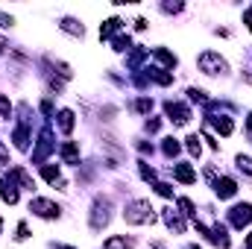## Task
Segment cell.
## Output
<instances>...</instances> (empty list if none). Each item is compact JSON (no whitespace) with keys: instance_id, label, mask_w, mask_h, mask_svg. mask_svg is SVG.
Segmentation results:
<instances>
[{"instance_id":"cell-11","label":"cell","mask_w":252,"mask_h":249,"mask_svg":"<svg viewBox=\"0 0 252 249\" xmlns=\"http://www.w3.org/2000/svg\"><path fill=\"white\" fill-rule=\"evenodd\" d=\"M188 150L200 156V138H197V135H191V138H188Z\"/></svg>"},{"instance_id":"cell-16","label":"cell","mask_w":252,"mask_h":249,"mask_svg":"<svg viewBox=\"0 0 252 249\" xmlns=\"http://www.w3.org/2000/svg\"><path fill=\"white\" fill-rule=\"evenodd\" d=\"M250 129H252V114H250Z\"/></svg>"},{"instance_id":"cell-3","label":"cell","mask_w":252,"mask_h":249,"mask_svg":"<svg viewBox=\"0 0 252 249\" xmlns=\"http://www.w3.org/2000/svg\"><path fill=\"white\" fill-rule=\"evenodd\" d=\"M29 211H35L38 217H56V214H59V205H53V203H47V200H32Z\"/></svg>"},{"instance_id":"cell-14","label":"cell","mask_w":252,"mask_h":249,"mask_svg":"<svg viewBox=\"0 0 252 249\" xmlns=\"http://www.w3.org/2000/svg\"><path fill=\"white\" fill-rule=\"evenodd\" d=\"M6 161H9V153H6V150L0 147V164H6Z\"/></svg>"},{"instance_id":"cell-4","label":"cell","mask_w":252,"mask_h":249,"mask_svg":"<svg viewBox=\"0 0 252 249\" xmlns=\"http://www.w3.org/2000/svg\"><path fill=\"white\" fill-rule=\"evenodd\" d=\"M250 220H252V205H235V208H232V223H235L238 229H244Z\"/></svg>"},{"instance_id":"cell-13","label":"cell","mask_w":252,"mask_h":249,"mask_svg":"<svg viewBox=\"0 0 252 249\" xmlns=\"http://www.w3.org/2000/svg\"><path fill=\"white\" fill-rule=\"evenodd\" d=\"M0 26H12V18H9V15H3V12H0Z\"/></svg>"},{"instance_id":"cell-12","label":"cell","mask_w":252,"mask_h":249,"mask_svg":"<svg viewBox=\"0 0 252 249\" xmlns=\"http://www.w3.org/2000/svg\"><path fill=\"white\" fill-rule=\"evenodd\" d=\"M238 164H241V170L252 173V158H244V156H238Z\"/></svg>"},{"instance_id":"cell-10","label":"cell","mask_w":252,"mask_h":249,"mask_svg":"<svg viewBox=\"0 0 252 249\" xmlns=\"http://www.w3.org/2000/svg\"><path fill=\"white\" fill-rule=\"evenodd\" d=\"M44 179L56 185V182H59V167H44Z\"/></svg>"},{"instance_id":"cell-2","label":"cell","mask_w":252,"mask_h":249,"mask_svg":"<svg viewBox=\"0 0 252 249\" xmlns=\"http://www.w3.org/2000/svg\"><path fill=\"white\" fill-rule=\"evenodd\" d=\"M200 68H203V73H226V59H220L217 53H203L200 56Z\"/></svg>"},{"instance_id":"cell-6","label":"cell","mask_w":252,"mask_h":249,"mask_svg":"<svg viewBox=\"0 0 252 249\" xmlns=\"http://www.w3.org/2000/svg\"><path fill=\"white\" fill-rule=\"evenodd\" d=\"M176 179H179V182H194L197 173L191 170V164H176Z\"/></svg>"},{"instance_id":"cell-9","label":"cell","mask_w":252,"mask_h":249,"mask_svg":"<svg viewBox=\"0 0 252 249\" xmlns=\"http://www.w3.org/2000/svg\"><path fill=\"white\" fill-rule=\"evenodd\" d=\"M106 249H129V244H126V238H109Z\"/></svg>"},{"instance_id":"cell-8","label":"cell","mask_w":252,"mask_h":249,"mask_svg":"<svg viewBox=\"0 0 252 249\" xmlns=\"http://www.w3.org/2000/svg\"><path fill=\"white\" fill-rule=\"evenodd\" d=\"M59 126H62V132H70L73 129V114L70 112H62L59 114Z\"/></svg>"},{"instance_id":"cell-18","label":"cell","mask_w":252,"mask_h":249,"mask_svg":"<svg viewBox=\"0 0 252 249\" xmlns=\"http://www.w3.org/2000/svg\"><path fill=\"white\" fill-rule=\"evenodd\" d=\"M56 249H70V247H56Z\"/></svg>"},{"instance_id":"cell-15","label":"cell","mask_w":252,"mask_h":249,"mask_svg":"<svg viewBox=\"0 0 252 249\" xmlns=\"http://www.w3.org/2000/svg\"><path fill=\"white\" fill-rule=\"evenodd\" d=\"M247 26H250V29H252V9H250V12H247Z\"/></svg>"},{"instance_id":"cell-5","label":"cell","mask_w":252,"mask_h":249,"mask_svg":"<svg viewBox=\"0 0 252 249\" xmlns=\"http://www.w3.org/2000/svg\"><path fill=\"white\" fill-rule=\"evenodd\" d=\"M214 191H217V197H223V200H226V197H232V194L238 191V185H235L229 176H223V179H217V182H214Z\"/></svg>"},{"instance_id":"cell-1","label":"cell","mask_w":252,"mask_h":249,"mask_svg":"<svg viewBox=\"0 0 252 249\" xmlns=\"http://www.w3.org/2000/svg\"><path fill=\"white\" fill-rule=\"evenodd\" d=\"M123 220H126L129 226H141V223H153V220H156V214H153V205H150L147 200H135V203H129V205H126Z\"/></svg>"},{"instance_id":"cell-17","label":"cell","mask_w":252,"mask_h":249,"mask_svg":"<svg viewBox=\"0 0 252 249\" xmlns=\"http://www.w3.org/2000/svg\"><path fill=\"white\" fill-rule=\"evenodd\" d=\"M185 249H200V247H185Z\"/></svg>"},{"instance_id":"cell-7","label":"cell","mask_w":252,"mask_h":249,"mask_svg":"<svg viewBox=\"0 0 252 249\" xmlns=\"http://www.w3.org/2000/svg\"><path fill=\"white\" fill-rule=\"evenodd\" d=\"M0 197H3L9 205H15V203H18V191H15L12 185H6V182H0Z\"/></svg>"}]
</instances>
